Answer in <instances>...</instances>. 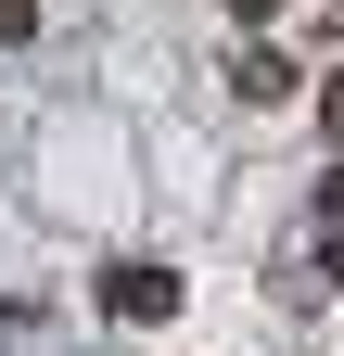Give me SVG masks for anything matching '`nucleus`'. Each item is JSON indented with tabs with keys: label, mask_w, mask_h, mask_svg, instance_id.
<instances>
[{
	"label": "nucleus",
	"mask_w": 344,
	"mask_h": 356,
	"mask_svg": "<svg viewBox=\"0 0 344 356\" xmlns=\"http://www.w3.org/2000/svg\"><path fill=\"white\" fill-rule=\"evenodd\" d=\"M331 280H344V165L319 178V293H331Z\"/></svg>",
	"instance_id": "7ed1b4c3"
},
{
	"label": "nucleus",
	"mask_w": 344,
	"mask_h": 356,
	"mask_svg": "<svg viewBox=\"0 0 344 356\" xmlns=\"http://www.w3.org/2000/svg\"><path fill=\"white\" fill-rule=\"evenodd\" d=\"M268 13H281V0H230V26H268Z\"/></svg>",
	"instance_id": "423d86ee"
},
{
	"label": "nucleus",
	"mask_w": 344,
	"mask_h": 356,
	"mask_svg": "<svg viewBox=\"0 0 344 356\" xmlns=\"http://www.w3.org/2000/svg\"><path fill=\"white\" fill-rule=\"evenodd\" d=\"M230 89H242V102H293V89H306V64H293V51H268V38H242Z\"/></svg>",
	"instance_id": "f03ea898"
},
{
	"label": "nucleus",
	"mask_w": 344,
	"mask_h": 356,
	"mask_svg": "<svg viewBox=\"0 0 344 356\" xmlns=\"http://www.w3.org/2000/svg\"><path fill=\"white\" fill-rule=\"evenodd\" d=\"M38 38V0H0V51H26Z\"/></svg>",
	"instance_id": "39448f33"
},
{
	"label": "nucleus",
	"mask_w": 344,
	"mask_h": 356,
	"mask_svg": "<svg viewBox=\"0 0 344 356\" xmlns=\"http://www.w3.org/2000/svg\"><path fill=\"white\" fill-rule=\"evenodd\" d=\"M102 318H179V267L166 254H115L102 267Z\"/></svg>",
	"instance_id": "f257e3e1"
},
{
	"label": "nucleus",
	"mask_w": 344,
	"mask_h": 356,
	"mask_svg": "<svg viewBox=\"0 0 344 356\" xmlns=\"http://www.w3.org/2000/svg\"><path fill=\"white\" fill-rule=\"evenodd\" d=\"M319 140H331V153H344V64H331V76H319Z\"/></svg>",
	"instance_id": "20e7f679"
}]
</instances>
